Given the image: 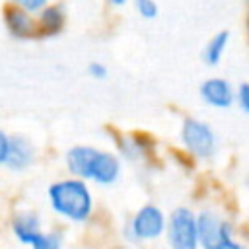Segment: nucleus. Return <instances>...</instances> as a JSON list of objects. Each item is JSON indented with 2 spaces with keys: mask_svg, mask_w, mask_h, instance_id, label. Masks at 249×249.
<instances>
[{
  "mask_svg": "<svg viewBox=\"0 0 249 249\" xmlns=\"http://www.w3.org/2000/svg\"><path fill=\"white\" fill-rule=\"evenodd\" d=\"M10 230H12V235L21 245H27V247H31V243L45 231L39 212H35L31 208H23V210L14 212V216L10 220Z\"/></svg>",
  "mask_w": 249,
  "mask_h": 249,
  "instance_id": "7",
  "label": "nucleus"
},
{
  "mask_svg": "<svg viewBox=\"0 0 249 249\" xmlns=\"http://www.w3.org/2000/svg\"><path fill=\"white\" fill-rule=\"evenodd\" d=\"M216 249H247L245 241L237 239V237H231V239H226L224 243H220Z\"/></svg>",
  "mask_w": 249,
  "mask_h": 249,
  "instance_id": "17",
  "label": "nucleus"
},
{
  "mask_svg": "<svg viewBox=\"0 0 249 249\" xmlns=\"http://www.w3.org/2000/svg\"><path fill=\"white\" fill-rule=\"evenodd\" d=\"M8 142L10 138L0 130V165L6 163V156H8Z\"/></svg>",
  "mask_w": 249,
  "mask_h": 249,
  "instance_id": "19",
  "label": "nucleus"
},
{
  "mask_svg": "<svg viewBox=\"0 0 249 249\" xmlns=\"http://www.w3.org/2000/svg\"><path fill=\"white\" fill-rule=\"evenodd\" d=\"M228 39H230L228 31H220L210 39V43L206 45V51H204V60L208 64H216L220 60V56H222V53L228 45Z\"/></svg>",
  "mask_w": 249,
  "mask_h": 249,
  "instance_id": "12",
  "label": "nucleus"
},
{
  "mask_svg": "<svg viewBox=\"0 0 249 249\" xmlns=\"http://www.w3.org/2000/svg\"><path fill=\"white\" fill-rule=\"evenodd\" d=\"M247 25H249V19H247Z\"/></svg>",
  "mask_w": 249,
  "mask_h": 249,
  "instance_id": "22",
  "label": "nucleus"
},
{
  "mask_svg": "<svg viewBox=\"0 0 249 249\" xmlns=\"http://www.w3.org/2000/svg\"><path fill=\"white\" fill-rule=\"evenodd\" d=\"M47 200L51 210L70 224H86L93 214V196L86 181L70 177L49 185Z\"/></svg>",
  "mask_w": 249,
  "mask_h": 249,
  "instance_id": "1",
  "label": "nucleus"
},
{
  "mask_svg": "<svg viewBox=\"0 0 249 249\" xmlns=\"http://www.w3.org/2000/svg\"><path fill=\"white\" fill-rule=\"evenodd\" d=\"M111 4H124V0H109Z\"/></svg>",
  "mask_w": 249,
  "mask_h": 249,
  "instance_id": "20",
  "label": "nucleus"
},
{
  "mask_svg": "<svg viewBox=\"0 0 249 249\" xmlns=\"http://www.w3.org/2000/svg\"><path fill=\"white\" fill-rule=\"evenodd\" d=\"M64 23V14L58 6H51L41 14V19L37 23V31L43 33H56Z\"/></svg>",
  "mask_w": 249,
  "mask_h": 249,
  "instance_id": "11",
  "label": "nucleus"
},
{
  "mask_svg": "<svg viewBox=\"0 0 249 249\" xmlns=\"http://www.w3.org/2000/svg\"><path fill=\"white\" fill-rule=\"evenodd\" d=\"M16 2H18L23 10H27V12H35V10L43 8L47 0H16Z\"/></svg>",
  "mask_w": 249,
  "mask_h": 249,
  "instance_id": "16",
  "label": "nucleus"
},
{
  "mask_svg": "<svg viewBox=\"0 0 249 249\" xmlns=\"http://www.w3.org/2000/svg\"><path fill=\"white\" fill-rule=\"evenodd\" d=\"M88 72H89L93 78H105V76H107V68H105L103 64H99V62H89Z\"/></svg>",
  "mask_w": 249,
  "mask_h": 249,
  "instance_id": "18",
  "label": "nucleus"
},
{
  "mask_svg": "<svg viewBox=\"0 0 249 249\" xmlns=\"http://www.w3.org/2000/svg\"><path fill=\"white\" fill-rule=\"evenodd\" d=\"M111 249H128V247H124V245H113Z\"/></svg>",
  "mask_w": 249,
  "mask_h": 249,
  "instance_id": "21",
  "label": "nucleus"
},
{
  "mask_svg": "<svg viewBox=\"0 0 249 249\" xmlns=\"http://www.w3.org/2000/svg\"><path fill=\"white\" fill-rule=\"evenodd\" d=\"M200 95L206 103H210L214 107H230L233 101V91H231L230 84L220 78L206 80L200 86Z\"/></svg>",
  "mask_w": 249,
  "mask_h": 249,
  "instance_id": "9",
  "label": "nucleus"
},
{
  "mask_svg": "<svg viewBox=\"0 0 249 249\" xmlns=\"http://www.w3.org/2000/svg\"><path fill=\"white\" fill-rule=\"evenodd\" d=\"M200 249H216L226 239L235 237V226L222 212L214 208H202L196 212Z\"/></svg>",
  "mask_w": 249,
  "mask_h": 249,
  "instance_id": "5",
  "label": "nucleus"
},
{
  "mask_svg": "<svg viewBox=\"0 0 249 249\" xmlns=\"http://www.w3.org/2000/svg\"><path fill=\"white\" fill-rule=\"evenodd\" d=\"M165 241L169 249H200L196 212L189 206H177L167 216Z\"/></svg>",
  "mask_w": 249,
  "mask_h": 249,
  "instance_id": "4",
  "label": "nucleus"
},
{
  "mask_svg": "<svg viewBox=\"0 0 249 249\" xmlns=\"http://www.w3.org/2000/svg\"><path fill=\"white\" fill-rule=\"evenodd\" d=\"M136 8L144 18H154L158 14V6L154 0H136Z\"/></svg>",
  "mask_w": 249,
  "mask_h": 249,
  "instance_id": "14",
  "label": "nucleus"
},
{
  "mask_svg": "<svg viewBox=\"0 0 249 249\" xmlns=\"http://www.w3.org/2000/svg\"><path fill=\"white\" fill-rule=\"evenodd\" d=\"M167 216L156 204H142L124 226V241L132 245L156 243L165 235Z\"/></svg>",
  "mask_w": 249,
  "mask_h": 249,
  "instance_id": "3",
  "label": "nucleus"
},
{
  "mask_svg": "<svg viewBox=\"0 0 249 249\" xmlns=\"http://www.w3.org/2000/svg\"><path fill=\"white\" fill-rule=\"evenodd\" d=\"M33 161V146L29 140L21 136H12L8 142V156H6V167L12 171H23Z\"/></svg>",
  "mask_w": 249,
  "mask_h": 249,
  "instance_id": "8",
  "label": "nucleus"
},
{
  "mask_svg": "<svg viewBox=\"0 0 249 249\" xmlns=\"http://www.w3.org/2000/svg\"><path fill=\"white\" fill-rule=\"evenodd\" d=\"M29 249H64V237L56 230H45Z\"/></svg>",
  "mask_w": 249,
  "mask_h": 249,
  "instance_id": "13",
  "label": "nucleus"
},
{
  "mask_svg": "<svg viewBox=\"0 0 249 249\" xmlns=\"http://www.w3.org/2000/svg\"><path fill=\"white\" fill-rule=\"evenodd\" d=\"M4 19H6V25L8 29L14 33V35H19V37H27L35 31V21L19 8H6L4 12Z\"/></svg>",
  "mask_w": 249,
  "mask_h": 249,
  "instance_id": "10",
  "label": "nucleus"
},
{
  "mask_svg": "<svg viewBox=\"0 0 249 249\" xmlns=\"http://www.w3.org/2000/svg\"><path fill=\"white\" fill-rule=\"evenodd\" d=\"M181 136H183V142H185V146L189 148V152L193 156L210 158L214 154L216 140H214V132L210 130L208 124H204L200 121H195V119H187L183 123Z\"/></svg>",
  "mask_w": 249,
  "mask_h": 249,
  "instance_id": "6",
  "label": "nucleus"
},
{
  "mask_svg": "<svg viewBox=\"0 0 249 249\" xmlns=\"http://www.w3.org/2000/svg\"><path fill=\"white\" fill-rule=\"evenodd\" d=\"M237 101H239L241 109L249 113V84H241V86H239V91H237Z\"/></svg>",
  "mask_w": 249,
  "mask_h": 249,
  "instance_id": "15",
  "label": "nucleus"
},
{
  "mask_svg": "<svg viewBox=\"0 0 249 249\" xmlns=\"http://www.w3.org/2000/svg\"><path fill=\"white\" fill-rule=\"evenodd\" d=\"M68 171L82 181H93L97 185H111L119 179V158L109 152H99L91 146H74L66 154Z\"/></svg>",
  "mask_w": 249,
  "mask_h": 249,
  "instance_id": "2",
  "label": "nucleus"
}]
</instances>
